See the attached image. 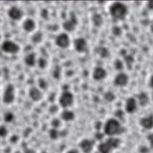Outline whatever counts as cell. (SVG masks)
I'll use <instances>...</instances> for the list:
<instances>
[{"instance_id":"cell-1","label":"cell","mask_w":153,"mask_h":153,"mask_svg":"<svg viewBox=\"0 0 153 153\" xmlns=\"http://www.w3.org/2000/svg\"><path fill=\"white\" fill-rule=\"evenodd\" d=\"M16 88L11 83H8L4 87L2 94V101L4 104L10 105L16 99Z\"/></svg>"},{"instance_id":"cell-2","label":"cell","mask_w":153,"mask_h":153,"mask_svg":"<svg viewBox=\"0 0 153 153\" xmlns=\"http://www.w3.org/2000/svg\"><path fill=\"white\" fill-rule=\"evenodd\" d=\"M74 97L73 94L68 91L64 90L60 94L58 99V103L59 106L64 108V109H68L72 106L74 103Z\"/></svg>"},{"instance_id":"cell-3","label":"cell","mask_w":153,"mask_h":153,"mask_svg":"<svg viewBox=\"0 0 153 153\" xmlns=\"http://www.w3.org/2000/svg\"><path fill=\"white\" fill-rule=\"evenodd\" d=\"M127 13L126 6L121 2H115L110 7V14L116 19H123Z\"/></svg>"},{"instance_id":"cell-4","label":"cell","mask_w":153,"mask_h":153,"mask_svg":"<svg viewBox=\"0 0 153 153\" xmlns=\"http://www.w3.org/2000/svg\"><path fill=\"white\" fill-rule=\"evenodd\" d=\"M1 49L5 53L15 54L20 51V47L16 42L13 40L7 39L2 42Z\"/></svg>"},{"instance_id":"cell-5","label":"cell","mask_w":153,"mask_h":153,"mask_svg":"<svg viewBox=\"0 0 153 153\" xmlns=\"http://www.w3.org/2000/svg\"><path fill=\"white\" fill-rule=\"evenodd\" d=\"M104 131L106 134L112 136L120 133L122 131V127L117 120L110 119L106 122Z\"/></svg>"},{"instance_id":"cell-6","label":"cell","mask_w":153,"mask_h":153,"mask_svg":"<svg viewBox=\"0 0 153 153\" xmlns=\"http://www.w3.org/2000/svg\"><path fill=\"white\" fill-rule=\"evenodd\" d=\"M119 143L118 139L111 137L106 142L101 143L98 146V149L101 153H110L114 148L118 147Z\"/></svg>"},{"instance_id":"cell-7","label":"cell","mask_w":153,"mask_h":153,"mask_svg":"<svg viewBox=\"0 0 153 153\" xmlns=\"http://www.w3.org/2000/svg\"><path fill=\"white\" fill-rule=\"evenodd\" d=\"M71 40L70 35L68 33L61 32L56 36L55 39V43L57 47L60 48H67L70 45Z\"/></svg>"},{"instance_id":"cell-8","label":"cell","mask_w":153,"mask_h":153,"mask_svg":"<svg viewBox=\"0 0 153 153\" xmlns=\"http://www.w3.org/2000/svg\"><path fill=\"white\" fill-rule=\"evenodd\" d=\"M78 24V19L73 13L70 14L69 18L65 20L62 23V27L66 33L72 32L76 29Z\"/></svg>"},{"instance_id":"cell-9","label":"cell","mask_w":153,"mask_h":153,"mask_svg":"<svg viewBox=\"0 0 153 153\" xmlns=\"http://www.w3.org/2000/svg\"><path fill=\"white\" fill-rule=\"evenodd\" d=\"M73 45L74 50L79 53H85L88 50L87 41L83 37L76 38L73 41Z\"/></svg>"},{"instance_id":"cell-10","label":"cell","mask_w":153,"mask_h":153,"mask_svg":"<svg viewBox=\"0 0 153 153\" xmlns=\"http://www.w3.org/2000/svg\"><path fill=\"white\" fill-rule=\"evenodd\" d=\"M8 17L12 20L19 21L23 17V11L19 7L13 5L10 7L7 12Z\"/></svg>"},{"instance_id":"cell-11","label":"cell","mask_w":153,"mask_h":153,"mask_svg":"<svg viewBox=\"0 0 153 153\" xmlns=\"http://www.w3.org/2000/svg\"><path fill=\"white\" fill-rule=\"evenodd\" d=\"M28 96L32 101L38 102L43 99V93L42 90L38 87V86H32L29 89Z\"/></svg>"},{"instance_id":"cell-12","label":"cell","mask_w":153,"mask_h":153,"mask_svg":"<svg viewBox=\"0 0 153 153\" xmlns=\"http://www.w3.org/2000/svg\"><path fill=\"white\" fill-rule=\"evenodd\" d=\"M37 24L35 21L31 18H26L24 19L22 23V29L27 33H33L36 29Z\"/></svg>"},{"instance_id":"cell-13","label":"cell","mask_w":153,"mask_h":153,"mask_svg":"<svg viewBox=\"0 0 153 153\" xmlns=\"http://www.w3.org/2000/svg\"><path fill=\"white\" fill-rule=\"evenodd\" d=\"M24 63L29 67H33L37 64V55L34 52H30L26 54L24 57Z\"/></svg>"},{"instance_id":"cell-14","label":"cell","mask_w":153,"mask_h":153,"mask_svg":"<svg viewBox=\"0 0 153 153\" xmlns=\"http://www.w3.org/2000/svg\"><path fill=\"white\" fill-rule=\"evenodd\" d=\"M74 118L75 114L74 112L68 109H64L60 114V119L62 121L65 122H70L73 121Z\"/></svg>"},{"instance_id":"cell-15","label":"cell","mask_w":153,"mask_h":153,"mask_svg":"<svg viewBox=\"0 0 153 153\" xmlns=\"http://www.w3.org/2000/svg\"><path fill=\"white\" fill-rule=\"evenodd\" d=\"M106 76V71L100 67H97L95 68L92 73V76L95 80H101L104 78Z\"/></svg>"},{"instance_id":"cell-16","label":"cell","mask_w":153,"mask_h":153,"mask_svg":"<svg viewBox=\"0 0 153 153\" xmlns=\"http://www.w3.org/2000/svg\"><path fill=\"white\" fill-rule=\"evenodd\" d=\"M93 146V142L89 139H84L80 143V147L83 151L85 152H89Z\"/></svg>"},{"instance_id":"cell-17","label":"cell","mask_w":153,"mask_h":153,"mask_svg":"<svg viewBox=\"0 0 153 153\" xmlns=\"http://www.w3.org/2000/svg\"><path fill=\"white\" fill-rule=\"evenodd\" d=\"M128 76L125 74H120L116 76L115 79V83L120 86H123L127 84L128 82Z\"/></svg>"},{"instance_id":"cell-18","label":"cell","mask_w":153,"mask_h":153,"mask_svg":"<svg viewBox=\"0 0 153 153\" xmlns=\"http://www.w3.org/2000/svg\"><path fill=\"white\" fill-rule=\"evenodd\" d=\"M31 39L32 43L38 44L41 43L43 40V34L40 31H36L32 33Z\"/></svg>"},{"instance_id":"cell-19","label":"cell","mask_w":153,"mask_h":153,"mask_svg":"<svg viewBox=\"0 0 153 153\" xmlns=\"http://www.w3.org/2000/svg\"><path fill=\"white\" fill-rule=\"evenodd\" d=\"M125 109L127 112L129 113L133 112L136 109V102L134 99L133 98H129L127 100Z\"/></svg>"},{"instance_id":"cell-20","label":"cell","mask_w":153,"mask_h":153,"mask_svg":"<svg viewBox=\"0 0 153 153\" xmlns=\"http://www.w3.org/2000/svg\"><path fill=\"white\" fill-rule=\"evenodd\" d=\"M140 124L145 128H150L153 127V116L149 115L140 120Z\"/></svg>"},{"instance_id":"cell-21","label":"cell","mask_w":153,"mask_h":153,"mask_svg":"<svg viewBox=\"0 0 153 153\" xmlns=\"http://www.w3.org/2000/svg\"><path fill=\"white\" fill-rule=\"evenodd\" d=\"M3 118L5 122L10 123L13 122L15 119V115L11 111L6 112L3 116Z\"/></svg>"},{"instance_id":"cell-22","label":"cell","mask_w":153,"mask_h":153,"mask_svg":"<svg viewBox=\"0 0 153 153\" xmlns=\"http://www.w3.org/2000/svg\"><path fill=\"white\" fill-rule=\"evenodd\" d=\"M92 21L96 26H100L103 22L102 17L99 14H95L92 17Z\"/></svg>"},{"instance_id":"cell-23","label":"cell","mask_w":153,"mask_h":153,"mask_svg":"<svg viewBox=\"0 0 153 153\" xmlns=\"http://www.w3.org/2000/svg\"><path fill=\"white\" fill-rule=\"evenodd\" d=\"M37 64L40 69H44L47 66L48 62H47V60L45 58L41 57H39L38 59H37Z\"/></svg>"},{"instance_id":"cell-24","label":"cell","mask_w":153,"mask_h":153,"mask_svg":"<svg viewBox=\"0 0 153 153\" xmlns=\"http://www.w3.org/2000/svg\"><path fill=\"white\" fill-rule=\"evenodd\" d=\"M38 87H39L41 90H46L48 87L47 82L44 78H40L38 82Z\"/></svg>"},{"instance_id":"cell-25","label":"cell","mask_w":153,"mask_h":153,"mask_svg":"<svg viewBox=\"0 0 153 153\" xmlns=\"http://www.w3.org/2000/svg\"><path fill=\"white\" fill-rule=\"evenodd\" d=\"M61 74V71L59 66H56L54 68L53 72H52V75L54 78L58 79L60 78Z\"/></svg>"},{"instance_id":"cell-26","label":"cell","mask_w":153,"mask_h":153,"mask_svg":"<svg viewBox=\"0 0 153 153\" xmlns=\"http://www.w3.org/2000/svg\"><path fill=\"white\" fill-rule=\"evenodd\" d=\"M138 98H139L140 103L142 105H145V104L148 102V98L147 96H146L145 94H144V93L140 94Z\"/></svg>"},{"instance_id":"cell-27","label":"cell","mask_w":153,"mask_h":153,"mask_svg":"<svg viewBox=\"0 0 153 153\" xmlns=\"http://www.w3.org/2000/svg\"><path fill=\"white\" fill-rule=\"evenodd\" d=\"M61 119L59 118H53L52 121H51V124L52 126H53V127L54 128H57L61 124Z\"/></svg>"},{"instance_id":"cell-28","label":"cell","mask_w":153,"mask_h":153,"mask_svg":"<svg viewBox=\"0 0 153 153\" xmlns=\"http://www.w3.org/2000/svg\"><path fill=\"white\" fill-rule=\"evenodd\" d=\"M97 52L100 54V55L101 57H106L108 55V51L107 50L106 48H104V47H100L98 49Z\"/></svg>"},{"instance_id":"cell-29","label":"cell","mask_w":153,"mask_h":153,"mask_svg":"<svg viewBox=\"0 0 153 153\" xmlns=\"http://www.w3.org/2000/svg\"><path fill=\"white\" fill-rule=\"evenodd\" d=\"M8 130L5 126H0V136L4 137L7 134Z\"/></svg>"},{"instance_id":"cell-30","label":"cell","mask_w":153,"mask_h":153,"mask_svg":"<svg viewBox=\"0 0 153 153\" xmlns=\"http://www.w3.org/2000/svg\"><path fill=\"white\" fill-rule=\"evenodd\" d=\"M49 111L52 114H56L58 111V105H52L50 106H49Z\"/></svg>"},{"instance_id":"cell-31","label":"cell","mask_w":153,"mask_h":153,"mask_svg":"<svg viewBox=\"0 0 153 153\" xmlns=\"http://www.w3.org/2000/svg\"><path fill=\"white\" fill-rule=\"evenodd\" d=\"M105 98L109 100V101H110V100H112L114 98V96L111 93H107L105 94Z\"/></svg>"},{"instance_id":"cell-32","label":"cell","mask_w":153,"mask_h":153,"mask_svg":"<svg viewBox=\"0 0 153 153\" xmlns=\"http://www.w3.org/2000/svg\"><path fill=\"white\" fill-rule=\"evenodd\" d=\"M148 139L149 140L151 144L152 145V146H153V133L151 134L149 136H148Z\"/></svg>"},{"instance_id":"cell-33","label":"cell","mask_w":153,"mask_h":153,"mask_svg":"<svg viewBox=\"0 0 153 153\" xmlns=\"http://www.w3.org/2000/svg\"><path fill=\"white\" fill-rule=\"evenodd\" d=\"M148 6L149 8L153 9V1H149L148 4Z\"/></svg>"},{"instance_id":"cell-34","label":"cell","mask_w":153,"mask_h":153,"mask_svg":"<svg viewBox=\"0 0 153 153\" xmlns=\"http://www.w3.org/2000/svg\"><path fill=\"white\" fill-rule=\"evenodd\" d=\"M150 84H151V87H152V89H153V76L151 77V81H150Z\"/></svg>"},{"instance_id":"cell-35","label":"cell","mask_w":153,"mask_h":153,"mask_svg":"<svg viewBox=\"0 0 153 153\" xmlns=\"http://www.w3.org/2000/svg\"><path fill=\"white\" fill-rule=\"evenodd\" d=\"M68 153H78L77 151H76V150H71V151H70Z\"/></svg>"},{"instance_id":"cell-36","label":"cell","mask_w":153,"mask_h":153,"mask_svg":"<svg viewBox=\"0 0 153 153\" xmlns=\"http://www.w3.org/2000/svg\"><path fill=\"white\" fill-rule=\"evenodd\" d=\"M151 30L153 32V23H152V24L151 25Z\"/></svg>"}]
</instances>
